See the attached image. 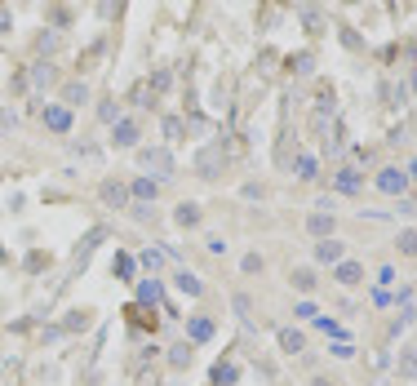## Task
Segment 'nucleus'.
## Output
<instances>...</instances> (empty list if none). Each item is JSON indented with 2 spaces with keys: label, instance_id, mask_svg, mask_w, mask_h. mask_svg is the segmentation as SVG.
I'll use <instances>...</instances> for the list:
<instances>
[{
  "label": "nucleus",
  "instance_id": "obj_18",
  "mask_svg": "<svg viewBox=\"0 0 417 386\" xmlns=\"http://www.w3.org/2000/svg\"><path fill=\"white\" fill-rule=\"evenodd\" d=\"M337 191H359V178H355V169H342V173H337Z\"/></svg>",
  "mask_w": 417,
  "mask_h": 386
},
{
  "label": "nucleus",
  "instance_id": "obj_20",
  "mask_svg": "<svg viewBox=\"0 0 417 386\" xmlns=\"http://www.w3.org/2000/svg\"><path fill=\"white\" fill-rule=\"evenodd\" d=\"M195 169H200L204 178H213V169H217V152H200V160H195Z\"/></svg>",
  "mask_w": 417,
  "mask_h": 386
},
{
  "label": "nucleus",
  "instance_id": "obj_10",
  "mask_svg": "<svg viewBox=\"0 0 417 386\" xmlns=\"http://www.w3.org/2000/svg\"><path fill=\"white\" fill-rule=\"evenodd\" d=\"M315 258L320 262H342V240H320L315 244Z\"/></svg>",
  "mask_w": 417,
  "mask_h": 386
},
{
  "label": "nucleus",
  "instance_id": "obj_12",
  "mask_svg": "<svg viewBox=\"0 0 417 386\" xmlns=\"http://www.w3.org/2000/svg\"><path fill=\"white\" fill-rule=\"evenodd\" d=\"M400 378H417V346L400 351Z\"/></svg>",
  "mask_w": 417,
  "mask_h": 386
},
{
  "label": "nucleus",
  "instance_id": "obj_3",
  "mask_svg": "<svg viewBox=\"0 0 417 386\" xmlns=\"http://www.w3.org/2000/svg\"><path fill=\"white\" fill-rule=\"evenodd\" d=\"M45 125H49L53 134H71V111H67V107H53V102H45Z\"/></svg>",
  "mask_w": 417,
  "mask_h": 386
},
{
  "label": "nucleus",
  "instance_id": "obj_19",
  "mask_svg": "<svg viewBox=\"0 0 417 386\" xmlns=\"http://www.w3.org/2000/svg\"><path fill=\"white\" fill-rule=\"evenodd\" d=\"M134 267H138V262L129 258V253H120V258H116V276L120 280H134Z\"/></svg>",
  "mask_w": 417,
  "mask_h": 386
},
{
  "label": "nucleus",
  "instance_id": "obj_31",
  "mask_svg": "<svg viewBox=\"0 0 417 386\" xmlns=\"http://www.w3.org/2000/svg\"><path fill=\"white\" fill-rule=\"evenodd\" d=\"M204 244H208V253H226V240H222V235H208Z\"/></svg>",
  "mask_w": 417,
  "mask_h": 386
},
{
  "label": "nucleus",
  "instance_id": "obj_24",
  "mask_svg": "<svg viewBox=\"0 0 417 386\" xmlns=\"http://www.w3.org/2000/svg\"><path fill=\"white\" fill-rule=\"evenodd\" d=\"M240 271H244V276H258V271H262V258H258V253H244Z\"/></svg>",
  "mask_w": 417,
  "mask_h": 386
},
{
  "label": "nucleus",
  "instance_id": "obj_29",
  "mask_svg": "<svg viewBox=\"0 0 417 386\" xmlns=\"http://www.w3.org/2000/svg\"><path fill=\"white\" fill-rule=\"evenodd\" d=\"M298 178H315V160H311V156L298 160Z\"/></svg>",
  "mask_w": 417,
  "mask_h": 386
},
{
  "label": "nucleus",
  "instance_id": "obj_6",
  "mask_svg": "<svg viewBox=\"0 0 417 386\" xmlns=\"http://www.w3.org/2000/svg\"><path fill=\"white\" fill-rule=\"evenodd\" d=\"M307 231L320 235V240H329V235H333V213H324V209L311 213V218H307Z\"/></svg>",
  "mask_w": 417,
  "mask_h": 386
},
{
  "label": "nucleus",
  "instance_id": "obj_5",
  "mask_svg": "<svg viewBox=\"0 0 417 386\" xmlns=\"http://www.w3.org/2000/svg\"><path fill=\"white\" fill-rule=\"evenodd\" d=\"M111 143H116V147H134V143H138V125H134V120H116Z\"/></svg>",
  "mask_w": 417,
  "mask_h": 386
},
{
  "label": "nucleus",
  "instance_id": "obj_21",
  "mask_svg": "<svg viewBox=\"0 0 417 386\" xmlns=\"http://www.w3.org/2000/svg\"><path fill=\"white\" fill-rule=\"evenodd\" d=\"M62 98H67V107H80V102L89 98V89H84V84H67V93H62Z\"/></svg>",
  "mask_w": 417,
  "mask_h": 386
},
{
  "label": "nucleus",
  "instance_id": "obj_23",
  "mask_svg": "<svg viewBox=\"0 0 417 386\" xmlns=\"http://www.w3.org/2000/svg\"><path fill=\"white\" fill-rule=\"evenodd\" d=\"M293 285H298L302 293H311V289H315V276H311V271H293Z\"/></svg>",
  "mask_w": 417,
  "mask_h": 386
},
{
  "label": "nucleus",
  "instance_id": "obj_1",
  "mask_svg": "<svg viewBox=\"0 0 417 386\" xmlns=\"http://www.w3.org/2000/svg\"><path fill=\"white\" fill-rule=\"evenodd\" d=\"M138 160H142V169H156L160 178H169V173H174V156H169L165 147H156V152L147 147V152H138Z\"/></svg>",
  "mask_w": 417,
  "mask_h": 386
},
{
  "label": "nucleus",
  "instance_id": "obj_34",
  "mask_svg": "<svg viewBox=\"0 0 417 386\" xmlns=\"http://www.w3.org/2000/svg\"><path fill=\"white\" fill-rule=\"evenodd\" d=\"M5 129H14V116H5V111H0V134H5Z\"/></svg>",
  "mask_w": 417,
  "mask_h": 386
},
{
  "label": "nucleus",
  "instance_id": "obj_14",
  "mask_svg": "<svg viewBox=\"0 0 417 386\" xmlns=\"http://www.w3.org/2000/svg\"><path fill=\"white\" fill-rule=\"evenodd\" d=\"M280 346H284V351H293V355H298L307 342H302V333H298V328H280Z\"/></svg>",
  "mask_w": 417,
  "mask_h": 386
},
{
  "label": "nucleus",
  "instance_id": "obj_8",
  "mask_svg": "<svg viewBox=\"0 0 417 386\" xmlns=\"http://www.w3.org/2000/svg\"><path fill=\"white\" fill-rule=\"evenodd\" d=\"M187 337H191V342H208V337H213V319L195 315L191 324H187Z\"/></svg>",
  "mask_w": 417,
  "mask_h": 386
},
{
  "label": "nucleus",
  "instance_id": "obj_16",
  "mask_svg": "<svg viewBox=\"0 0 417 386\" xmlns=\"http://www.w3.org/2000/svg\"><path fill=\"white\" fill-rule=\"evenodd\" d=\"M102 200H107V204H116V209H120V204L129 200V191H125V186H116V182H107V186H102Z\"/></svg>",
  "mask_w": 417,
  "mask_h": 386
},
{
  "label": "nucleus",
  "instance_id": "obj_13",
  "mask_svg": "<svg viewBox=\"0 0 417 386\" xmlns=\"http://www.w3.org/2000/svg\"><path fill=\"white\" fill-rule=\"evenodd\" d=\"M191 355H195L191 342H178L174 351H169V364H174V369H187V364H191Z\"/></svg>",
  "mask_w": 417,
  "mask_h": 386
},
{
  "label": "nucleus",
  "instance_id": "obj_32",
  "mask_svg": "<svg viewBox=\"0 0 417 386\" xmlns=\"http://www.w3.org/2000/svg\"><path fill=\"white\" fill-rule=\"evenodd\" d=\"M138 262H142V267H151V271H156V267H160V253H151V249H147V253H142Z\"/></svg>",
  "mask_w": 417,
  "mask_h": 386
},
{
  "label": "nucleus",
  "instance_id": "obj_27",
  "mask_svg": "<svg viewBox=\"0 0 417 386\" xmlns=\"http://www.w3.org/2000/svg\"><path fill=\"white\" fill-rule=\"evenodd\" d=\"M235 311H240V319H253V302H249V293H235Z\"/></svg>",
  "mask_w": 417,
  "mask_h": 386
},
{
  "label": "nucleus",
  "instance_id": "obj_9",
  "mask_svg": "<svg viewBox=\"0 0 417 386\" xmlns=\"http://www.w3.org/2000/svg\"><path fill=\"white\" fill-rule=\"evenodd\" d=\"M359 280H364L359 262H337V285H359Z\"/></svg>",
  "mask_w": 417,
  "mask_h": 386
},
{
  "label": "nucleus",
  "instance_id": "obj_2",
  "mask_svg": "<svg viewBox=\"0 0 417 386\" xmlns=\"http://www.w3.org/2000/svg\"><path fill=\"white\" fill-rule=\"evenodd\" d=\"M404 186H409V173H400L395 165L377 173V191H386V195H404Z\"/></svg>",
  "mask_w": 417,
  "mask_h": 386
},
{
  "label": "nucleus",
  "instance_id": "obj_36",
  "mask_svg": "<svg viewBox=\"0 0 417 386\" xmlns=\"http://www.w3.org/2000/svg\"><path fill=\"white\" fill-rule=\"evenodd\" d=\"M409 178H413V182H417V160H413V165H409Z\"/></svg>",
  "mask_w": 417,
  "mask_h": 386
},
{
  "label": "nucleus",
  "instance_id": "obj_33",
  "mask_svg": "<svg viewBox=\"0 0 417 386\" xmlns=\"http://www.w3.org/2000/svg\"><path fill=\"white\" fill-rule=\"evenodd\" d=\"M333 355H337V360H350V355H355V346H346V342H337V346H333Z\"/></svg>",
  "mask_w": 417,
  "mask_h": 386
},
{
  "label": "nucleus",
  "instance_id": "obj_25",
  "mask_svg": "<svg viewBox=\"0 0 417 386\" xmlns=\"http://www.w3.org/2000/svg\"><path fill=\"white\" fill-rule=\"evenodd\" d=\"M315 324L324 328L329 337H342V324H337V319H329V315H315Z\"/></svg>",
  "mask_w": 417,
  "mask_h": 386
},
{
  "label": "nucleus",
  "instance_id": "obj_28",
  "mask_svg": "<svg viewBox=\"0 0 417 386\" xmlns=\"http://www.w3.org/2000/svg\"><path fill=\"white\" fill-rule=\"evenodd\" d=\"M289 67H293V71H298V76H307V71H311V53H298V58H293V62H289Z\"/></svg>",
  "mask_w": 417,
  "mask_h": 386
},
{
  "label": "nucleus",
  "instance_id": "obj_7",
  "mask_svg": "<svg viewBox=\"0 0 417 386\" xmlns=\"http://www.w3.org/2000/svg\"><path fill=\"white\" fill-rule=\"evenodd\" d=\"M160 298H165L160 280H142L138 285V306H160Z\"/></svg>",
  "mask_w": 417,
  "mask_h": 386
},
{
  "label": "nucleus",
  "instance_id": "obj_4",
  "mask_svg": "<svg viewBox=\"0 0 417 386\" xmlns=\"http://www.w3.org/2000/svg\"><path fill=\"white\" fill-rule=\"evenodd\" d=\"M174 285H178V293H187V298H200V293H204V285H200V276H195V271H178Z\"/></svg>",
  "mask_w": 417,
  "mask_h": 386
},
{
  "label": "nucleus",
  "instance_id": "obj_22",
  "mask_svg": "<svg viewBox=\"0 0 417 386\" xmlns=\"http://www.w3.org/2000/svg\"><path fill=\"white\" fill-rule=\"evenodd\" d=\"M400 253H404V258H417V231H404L400 235Z\"/></svg>",
  "mask_w": 417,
  "mask_h": 386
},
{
  "label": "nucleus",
  "instance_id": "obj_11",
  "mask_svg": "<svg viewBox=\"0 0 417 386\" xmlns=\"http://www.w3.org/2000/svg\"><path fill=\"white\" fill-rule=\"evenodd\" d=\"M174 218H178V227H195V222H200V204H187V200H182Z\"/></svg>",
  "mask_w": 417,
  "mask_h": 386
},
{
  "label": "nucleus",
  "instance_id": "obj_26",
  "mask_svg": "<svg viewBox=\"0 0 417 386\" xmlns=\"http://www.w3.org/2000/svg\"><path fill=\"white\" fill-rule=\"evenodd\" d=\"M32 80H36V84H49V80H53V67H49V62H36Z\"/></svg>",
  "mask_w": 417,
  "mask_h": 386
},
{
  "label": "nucleus",
  "instance_id": "obj_35",
  "mask_svg": "<svg viewBox=\"0 0 417 386\" xmlns=\"http://www.w3.org/2000/svg\"><path fill=\"white\" fill-rule=\"evenodd\" d=\"M311 386H333V382H329V378H315V382H311Z\"/></svg>",
  "mask_w": 417,
  "mask_h": 386
},
{
  "label": "nucleus",
  "instance_id": "obj_17",
  "mask_svg": "<svg viewBox=\"0 0 417 386\" xmlns=\"http://www.w3.org/2000/svg\"><path fill=\"white\" fill-rule=\"evenodd\" d=\"M235 378H240V369H235V364H217V369H213V382H217V386H231Z\"/></svg>",
  "mask_w": 417,
  "mask_h": 386
},
{
  "label": "nucleus",
  "instance_id": "obj_30",
  "mask_svg": "<svg viewBox=\"0 0 417 386\" xmlns=\"http://www.w3.org/2000/svg\"><path fill=\"white\" fill-rule=\"evenodd\" d=\"M89 324V311H71V319H67V328H84Z\"/></svg>",
  "mask_w": 417,
  "mask_h": 386
},
{
  "label": "nucleus",
  "instance_id": "obj_15",
  "mask_svg": "<svg viewBox=\"0 0 417 386\" xmlns=\"http://www.w3.org/2000/svg\"><path fill=\"white\" fill-rule=\"evenodd\" d=\"M134 195H138V200H156V195H160V182H151V178H138V182H134Z\"/></svg>",
  "mask_w": 417,
  "mask_h": 386
}]
</instances>
